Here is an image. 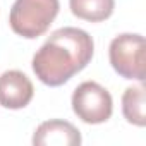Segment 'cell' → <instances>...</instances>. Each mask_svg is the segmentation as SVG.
I'll return each instance as SVG.
<instances>
[{"instance_id": "6da1fadb", "label": "cell", "mask_w": 146, "mask_h": 146, "mask_svg": "<svg viewBox=\"0 0 146 146\" xmlns=\"http://www.w3.org/2000/svg\"><path fill=\"white\" fill-rule=\"evenodd\" d=\"M93 52V38L84 29L60 28L35 53L33 72L46 86H62L90 64Z\"/></svg>"}, {"instance_id": "7a4b0ae2", "label": "cell", "mask_w": 146, "mask_h": 146, "mask_svg": "<svg viewBox=\"0 0 146 146\" xmlns=\"http://www.w3.org/2000/svg\"><path fill=\"white\" fill-rule=\"evenodd\" d=\"M58 9V0H16L9 14V23L16 35L35 40L48 31Z\"/></svg>"}, {"instance_id": "3957f363", "label": "cell", "mask_w": 146, "mask_h": 146, "mask_svg": "<svg viewBox=\"0 0 146 146\" xmlns=\"http://www.w3.org/2000/svg\"><path fill=\"white\" fill-rule=\"evenodd\" d=\"M108 58L113 70L124 79L144 81L146 57L144 38L136 33H122L115 36L108 48Z\"/></svg>"}, {"instance_id": "277c9868", "label": "cell", "mask_w": 146, "mask_h": 146, "mask_svg": "<svg viewBox=\"0 0 146 146\" xmlns=\"http://www.w3.org/2000/svg\"><path fill=\"white\" fill-rule=\"evenodd\" d=\"M72 110L84 124H103L112 117V95L95 81L81 83L72 93Z\"/></svg>"}, {"instance_id": "5b68a950", "label": "cell", "mask_w": 146, "mask_h": 146, "mask_svg": "<svg viewBox=\"0 0 146 146\" xmlns=\"http://www.w3.org/2000/svg\"><path fill=\"white\" fill-rule=\"evenodd\" d=\"M35 88L29 78L21 70H5L0 76V105L4 108L19 110L29 105Z\"/></svg>"}, {"instance_id": "8992f818", "label": "cell", "mask_w": 146, "mask_h": 146, "mask_svg": "<svg viewBox=\"0 0 146 146\" xmlns=\"http://www.w3.org/2000/svg\"><path fill=\"white\" fill-rule=\"evenodd\" d=\"M81 132L67 120H46L33 134L35 146H79Z\"/></svg>"}, {"instance_id": "52a82bcc", "label": "cell", "mask_w": 146, "mask_h": 146, "mask_svg": "<svg viewBox=\"0 0 146 146\" xmlns=\"http://www.w3.org/2000/svg\"><path fill=\"white\" fill-rule=\"evenodd\" d=\"M70 12L90 23H102L113 14L115 0H69Z\"/></svg>"}, {"instance_id": "ba28073f", "label": "cell", "mask_w": 146, "mask_h": 146, "mask_svg": "<svg viewBox=\"0 0 146 146\" xmlns=\"http://www.w3.org/2000/svg\"><path fill=\"white\" fill-rule=\"evenodd\" d=\"M122 113L129 124L137 127L146 125V112H144V86H131L122 95Z\"/></svg>"}]
</instances>
